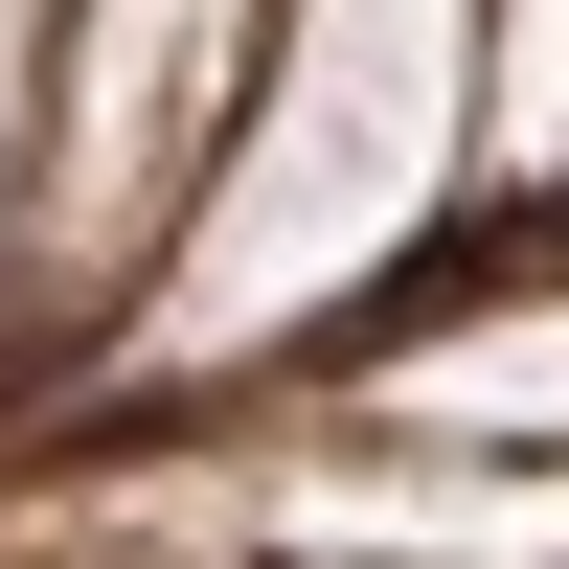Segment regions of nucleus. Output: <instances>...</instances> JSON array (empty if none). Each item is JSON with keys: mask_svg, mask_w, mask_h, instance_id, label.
<instances>
[]
</instances>
